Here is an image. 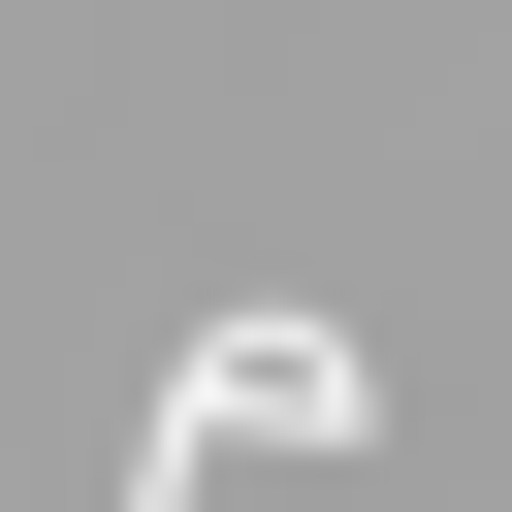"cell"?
Segmentation results:
<instances>
[{
    "instance_id": "1",
    "label": "cell",
    "mask_w": 512,
    "mask_h": 512,
    "mask_svg": "<svg viewBox=\"0 0 512 512\" xmlns=\"http://www.w3.org/2000/svg\"><path fill=\"white\" fill-rule=\"evenodd\" d=\"M192 384H224V448H352V416H384V384H352V320H224Z\"/></svg>"
},
{
    "instance_id": "2",
    "label": "cell",
    "mask_w": 512,
    "mask_h": 512,
    "mask_svg": "<svg viewBox=\"0 0 512 512\" xmlns=\"http://www.w3.org/2000/svg\"><path fill=\"white\" fill-rule=\"evenodd\" d=\"M192 448H224V384H160V416H128V512H192Z\"/></svg>"
}]
</instances>
